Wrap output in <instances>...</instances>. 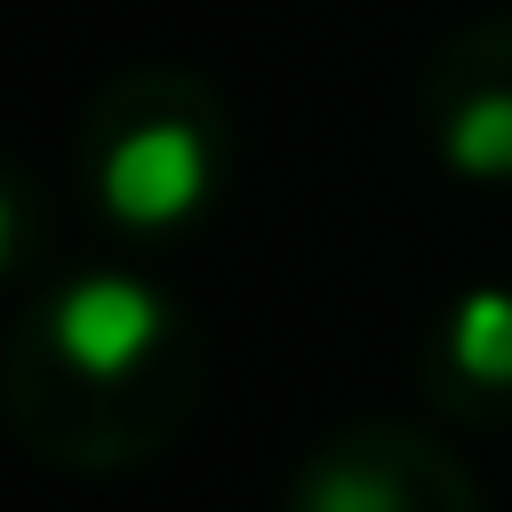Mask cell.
I'll return each mask as SVG.
<instances>
[{
  "label": "cell",
  "instance_id": "3957f363",
  "mask_svg": "<svg viewBox=\"0 0 512 512\" xmlns=\"http://www.w3.org/2000/svg\"><path fill=\"white\" fill-rule=\"evenodd\" d=\"M288 512H480L472 472L424 424H336L288 480Z\"/></svg>",
  "mask_w": 512,
  "mask_h": 512
},
{
  "label": "cell",
  "instance_id": "6da1fadb",
  "mask_svg": "<svg viewBox=\"0 0 512 512\" xmlns=\"http://www.w3.org/2000/svg\"><path fill=\"white\" fill-rule=\"evenodd\" d=\"M8 424L64 472H120L192 416V336L136 272L48 288L0 360Z\"/></svg>",
  "mask_w": 512,
  "mask_h": 512
},
{
  "label": "cell",
  "instance_id": "8992f818",
  "mask_svg": "<svg viewBox=\"0 0 512 512\" xmlns=\"http://www.w3.org/2000/svg\"><path fill=\"white\" fill-rule=\"evenodd\" d=\"M16 240H24V200H16L8 176H0V272L16 264Z\"/></svg>",
  "mask_w": 512,
  "mask_h": 512
},
{
  "label": "cell",
  "instance_id": "5b68a950",
  "mask_svg": "<svg viewBox=\"0 0 512 512\" xmlns=\"http://www.w3.org/2000/svg\"><path fill=\"white\" fill-rule=\"evenodd\" d=\"M440 368L456 376L464 400H504L512 392V288H472L440 320Z\"/></svg>",
  "mask_w": 512,
  "mask_h": 512
},
{
  "label": "cell",
  "instance_id": "7a4b0ae2",
  "mask_svg": "<svg viewBox=\"0 0 512 512\" xmlns=\"http://www.w3.org/2000/svg\"><path fill=\"white\" fill-rule=\"evenodd\" d=\"M224 176V112L184 72L120 80L88 120V184L120 232H176Z\"/></svg>",
  "mask_w": 512,
  "mask_h": 512
},
{
  "label": "cell",
  "instance_id": "277c9868",
  "mask_svg": "<svg viewBox=\"0 0 512 512\" xmlns=\"http://www.w3.org/2000/svg\"><path fill=\"white\" fill-rule=\"evenodd\" d=\"M432 144L456 176H512V24H472L432 64Z\"/></svg>",
  "mask_w": 512,
  "mask_h": 512
}]
</instances>
